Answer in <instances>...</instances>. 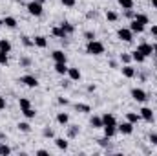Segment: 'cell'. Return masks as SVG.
Here are the masks:
<instances>
[{"instance_id": "6da1fadb", "label": "cell", "mask_w": 157, "mask_h": 156, "mask_svg": "<svg viewBox=\"0 0 157 156\" xmlns=\"http://www.w3.org/2000/svg\"><path fill=\"white\" fill-rule=\"evenodd\" d=\"M86 53L88 55H102L104 53V44L101 40H88L86 44Z\"/></svg>"}, {"instance_id": "7a4b0ae2", "label": "cell", "mask_w": 157, "mask_h": 156, "mask_svg": "<svg viewBox=\"0 0 157 156\" xmlns=\"http://www.w3.org/2000/svg\"><path fill=\"white\" fill-rule=\"evenodd\" d=\"M26 9H28V13H29V15H33V17H40V15H42V11H44L42 4L37 2V0L28 2V4H26Z\"/></svg>"}, {"instance_id": "3957f363", "label": "cell", "mask_w": 157, "mask_h": 156, "mask_svg": "<svg viewBox=\"0 0 157 156\" xmlns=\"http://www.w3.org/2000/svg\"><path fill=\"white\" fill-rule=\"evenodd\" d=\"M20 83H24L28 88H37V86H39V79L35 77V76H31V74L22 76V77H20Z\"/></svg>"}, {"instance_id": "277c9868", "label": "cell", "mask_w": 157, "mask_h": 156, "mask_svg": "<svg viewBox=\"0 0 157 156\" xmlns=\"http://www.w3.org/2000/svg\"><path fill=\"white\" fill-rule=\"evenodd\" d=\"M117 37L122 40V42H132V40H133V31H132L130 28H121L117 31Z\"/></svg>"}, {"instance_id": "5b68a950", "label": "cell", "mask_w": 157, "mask_h": 156, "mask_svg": "<svg viewBox=\"0 0 157 156\" xmlns=\"http://www.w3.org/2000/svg\"><path fill=\"white\" fill-rule=\"evenodd\" d=\"M137 50H139L144 57H152V55H154V44H150V42H141V44L137 46Z\"/></svg>"}, {"instance_id": "8992f818", "label": "cell", "mask_w": 157, "mask_h": 156, "mask_svg": "<svg viewBox=\"0 0 157 156\" xmlns=\"http://www.w3.org/2000/svg\"><path fill=\"white\" fill-rule=\"evenodd\" d=\"M132 97H133L137 103H144V101L148 99V94H146L143 88H133V90H132Z\"/></svg>"}, {"instance_id": "52a82bcc", "label": "cell", "mask_w": 157, "mask_h": 156, "mask_svg": "<svg viewBox=\"0 0 157 156\" xmlns=\"http://www.w3.org/2000/svg\"><path fill=\"white\" fill-rule=\"evenodd\" d=\"M117 132H121V134H126V136H130V134L133 132V123H130L128 119H126L124 123H121V125L117 123Z\"/></svg>"}, {"instance_id": "ba28073f", "label": "cell", "mask_w": 157, "mask_h": 156, "mask_svg": "<svg viewBox=\"0 0 157 156\" xmlns=\"http://www.w3.org/2000/svg\"><path fill=\"white\" fill-rule=\"evenodd\" d=\"M102 123H104V127H117V119L113 114H110V112H106V114H102Z\"/></svg>"}, {"instance_id": "9c48e42d", "label": "cell", "mask_w": 157, "mask_h": 156, "mask_svg": "<svg viewBox=\"0 0 157 156\" xmlns=\"http://www.w3.org/2000/svg\"><path fill=\"white\" fill-rule=\"evenodd\" d=\"M139 114H141V117H143L144 121H148V123L154 121V112H152V109H148V107H143V109L139 110Z\"/></svg>"}, {"instance_id": "30bf717a", "label": "cell", "mask_w": 157, "mask_h": 156, "mask_svg": "<svg viewBox=\"0 0 157 156\" xmlns=\"http://www.w3.org/2000/svg\"><path fill=\"white\" fill-rule=\"evenodd\" d=\"M51 57H53L55 63H66V61H68V57H66V53H64L62 50H55V51L51 53Z\"/></svg>"}, {"instance_id": "8fae6325", "label": "cell", "mask_w": 157, "mask_h": 156, "mask_svg": "<svg viewBox=\"0 0 157 156\" xmlns=\"http://www.w3.org/2000/svg\"><path fill=\"white\" fill-rule=\"evenodd\" d=\"M68 64L66 63H55V72L59 74V76H68Z\"/></svg>"}, {"instance_id": "7c38bea8", "label": "cell", "mask_w": 157, "mask_h": 156, "mask_svg": "<svg viewBox=\"0 0 157 156\" xmlns=\"http://www.w3.org/2000/svg\"><path fill=\"white\" fill-rule=\"evenodd\" d=\"M68 77H70V81H80L82 74L78 68H68Z\"/></svg>"}, {"instance_id": "4fadbf2b", "label": "cell", "mask_w": 157, "mask_h": 156, "mask_svg": "<svg viewBox=\"0 0 157 156\" xmlns=\"http://www.w3.org/2000/svg\"><path fill=\"white\" fill-rule=\"evenodd\" d=\"M121 70H122V76H124V77H128V79L135 77V68H132L130 64H124Z\"/></svg>"}, {"instance_id": "5bb4252c", "label": "cell", "mask_w": 157, "mask_h": 156, "mask_svg": "<svg viewBox=\"0 0 157 156\" xmlns=\"http://www.w3.org/2000/svg\"><path fill=\"white\" fill-rule=\"evenodd\" d=\"M90 125H91L93 129H102V127H104L102 117H101V116H91V119H90Z\"/></svg>"}, {"instance_id": "9a60e30c", "label": "cell", "mask_w": 157, "mask_h": 156, "mask_svg": "<svg viewBox=\"0 0 157 156\" xmlns=\"http://www.w3.org/2000/svg\"><path fill=\"white\" fill-rule=\"evenodd\" d=\"M133 20H137V22H139V24H143V26L150 24V18H148V15H144V13H135Z\"/></svg>"}, {"instance_id": "2e32d148", "label": "cell", "mask_w": 157, "mask_h": 156, "mask_svg": "<svg viewBox=\"0 0 157 156\" xmlns=\"http://www.w3.org/2000/svg\"><path fill=\"white\" fill-rule=\"evenodd\" d=\"M130 30H132L133 33H143V31H144V26H143V24H139L137 20H133V18H132V22H130Z\"/></svg>"}, {"instance_id": "e0dca14e", "label": "cell", "mask_w": 157, "mask_h": 156, "mask_svg": "<svg viewBox=\"0 0 157 156\" xmlns=\"http://www.w3.org/2000/svg\"><path fill=\"white\" fill-rule=\"evenodd\" d=\"M17 24H18V22H17V18H15V17H6V18H4V26H6V28H9V30H15V28H17Z\"/></svg>"}, {"instance_id": "ac0fdd59", "label": "cell", "mask_w": 157, "mask_h": 156, "mask_svg": "<svg viewBox=\"0 0 157 156\" xmlns=\"http://www.w3.org/2000/svg\"><path fill=\"white\" fill-rule=\"evenodd\" d=\"M55 145H57V149H60V151H68V140H64V138H55Z\"/></svg>"}, {"instance_id": "d6986e66", "label": "cell", "mask_w": 157, "mask_h": 156, "mask_svg": "<svg viewBox=\"0 0 157 156\" xmlns=\"http://www.w3.org/2000/svg\"><path fill=\"white\" fill-rule=\"evenodd\" d=\"M126 119H128L130 123H133V125H135V123H139L143 117H141L139 112H128V114H126Z\"/></svg>"}, {"instance_id": "ffe728a7", "label": "cell", "mask_w": 157, "mask_h": 156, "mask_svg": "<svg viewBox=\"0 0 157 156\" xmlns=\"http://www.w3.org/2000/svg\"><path fill=\"white\" fill-rule=\"evenodd\" d=\"M33 42H35V46H37V48H46V46H48V39H46V37H42V35L33 37Z\"/></svg>"}, {"instance_id": "44dd1931", "label": "cell", "mask_w": 157, "mask_h": 156, "mask_svg": "<svg viewBox=\"0 0 157 156\" xmlns=\"http://www.w3.org/2000/svg\"><path fill=\"white\" fill-rule=\"evenodd\" d=\"M51 33H53L55 37H59V39H66V37H68V33H66L60 26H55V28L51 30Z\"/></svg>"}, {"instance_id": "7402d4cb", "label": "cell", "mask_w": 157, "mask_h": 156, "mask_svg": "<svg viewBox=\"0 0 157 156\" xmlns=\"http://www.w3.org/2000/svg\"><path fill=\"white\" fill-rule=\"evenodd\" d=\"M132 61H135V63H139V64H141V63H144V61H146V57H144L139 50H135V51H132Z\"/></svg>"}, {"instance_id": "603a6c76", "label": "cell", "mask_w": 157, "mask_h": 156, "mask_svg": "<svg viewBox=\"0 0 157 156\" xmlns=\"http://www.w3.org/2000/svg\"><path fill=\"white\" fill-rule=\"evenodd\" d=\"M75 110L77 112H82V114H88V112H91V107L86 105V103H77L75 105Z\"/></svg>"}, {"instance_id": "cb8c5ba5", "label": "cell", "mask_w": 157, "mask_h": 156, "mask_svg": "<svg viewBox=\"0 0 157 156\" xmlns=\"http://www.w3.org/2000/svg\"><path fill=\"white\" fill-rule=\"evenodd\" d=\"M68 121H70V116H68L66 112H59V114H57V123H60V125H68Z\"/></svg>"}, {"instance_id": "d4e9b609", "label": "cell", "mask_w": 157, "mask_h": 156, "mask_svg": "<svg viewBox=\"0 0 157 156\" xmlns=\"http://www.w3.org/2000/svg\"><path fill=\"white\" fill-rule=\"evenodd\" d=\"M0 50L6 51V53H9V51H11V42L7 39H0Z\"/></svg>"}, {"instance_id": "484cf974", "label": "cell", "mask_w": 157, "mask_h": 156, "mask_svg": "<svg viewBox=\"0 0 157 156\" xmlns=\"http://www.w3.org/2000/svg\"><path fill=\"white\" fill-rule=\"evenodd\" d=\"M78 132H80V130H78L77 125H70V127H68V138H77Z\"/></svg>"}, {"instance_id": "4316f807", "label": "cell", "mask_w": 157, "mask_h": 156, "mask_svg": "<svg viewBox=\"0 0 157 156\" xmlns=\"http://www.w3.org/2000/svg\"><path fill=\"white\" fill-rule=\"evenodd\" d=\"M60 28H62L68 35H71V33L75 31V26H73V24H70V22H62V24H60Z\"/></svg>"}, {"instance_id": "83f0119b", "label": "cell", "mask_w": 157, "mask_h": 156, "mask_svg": "<svg viewBox=\"0 0 157 156\" xmlns=\"http://www.w3.org/2000/svg\"><path fill=\"white\" fill-rule=\"evenodd\" d=\"M18 107H20V110H26V109L31 107V101L26 99V97H20V99H18Z\"/></svg>"}, {"instance_id": "f1b7e54d", "label": "cell", "mask_w": 157, "mask_h": 156, "mask_svg": "<svg viewBox=\"0 0 157 156\" xmlns=\"http://www.w3.org/2000/svg\"><path fill=\"white\" fill-rule=\"evenodd\" d=\"M102 129H104V136L108 138H113L117 134V127H102Z\"/></svg>"}, {"instance_id": "f546056e", "label": "cell", "mask_w": 157, "mask_h": 156, "mask_svg": "<svg viewBox=\"0 0 157 156\" xmlns=\"http://www.w3.org/2000/svg\"><path fill=\"white\" fill-rule=\"evenodd\" d=\"M122 9H133V0H117Z\"/></svg>"}, {"instance_id": "4dcf8cb0", "label": "cell", "mask_w": 157, "mask_h": 156, "mask_svg": "<svg viewBox=\"0 0 157 156\" xmlns=\"http://www.w3.org/2000/svg\"><path fill=\"white\" fill-rule=\"evenodd\" d=\"M17 127H18V130H22V132H29V130H31V125H29L28 121H20Z\"/></svg>"}, {"instance_id": "1f68e13d", "label": "cell", "mask_w": 157, "mask_h": 156, "mask_svg": "<svg viewBox=\"0 0 157 156\" xmlns=\"http://www.w3.org/2000/svg\"><path fill=\"white\" fill-rule=\"evenodd\" d=\"M20 112H22L24 116L28 117V119H33V117L37 116V112H35V110H33L31 107H29V109H26V110H20Z\"/></svg>"}, {"instance_id": "d6a6232c", "label": "cell", "mask_w": 157, "mask_h": 156, "mask_svg": "<svg viewBox=\"0 0 157 156\" xmlns=\"http://www.w3.org/2000/svg\"><path fill=\"white\" fill-rule=\"evenodd\" d=\"M20 39H22V44H24V46H26V48H31V46H35V42H33V40L29 39V37H28V35H22V37H20Z\"/></svg>"}, {"instance_id": "836d02e7", "label": "cell", "mask_w": 157, "mask_h": 156, "mask_svg": "<svg viewBox=\"0 0 157 156\" xmlns=\"http://www.w3.org/2000/svg\"><path fill=\"white\" fill-rule=\"evenodd\" d=\"M106 18H108L110 22H115V20L119 18V15L115 13V11H110V9H108V11H106Z\"/></svg>"}, {"instance_id": "e575fe53", "label": "cell", "mask_w": 157, "mask_h": 156, "mask_svg": "<svg viewBox=\"0 0 157 156\" xmlns=\"http://www.w3.org/2000/svg\"><path fill=\"white\" fill-rule=\"evenodd\" d=\"M9 153H11L9 145H6V143H0V156H7Z\"/></svg>"}, {"instance_id": "d590c367", "label": "cell", "mask_w": 157, "mask_h": 156, "mask_svg": "<svg viewBox=\"0 0 157 156\" xmlns=\"http://www.w3.org/2000/svg\"><path fill=\"white\" fill-rule=\"evenodd\" d=\"M7 63H9V59H7V53L0 50V66H6Z\"/></svg>"}, {"instance_id": "8d00e7d4", "label": "cell", "mask_w": 157, "mask_h": 156, "mask_svg": "<svg viewBox=\"0 0 157 156\" xmlns=\"http://www.w3.org/2000/svg\"><path fill=\"white\" fill-rule=\"evenodd\" d=\"M130 61H132V53H121V63L130 64Z\"/></svg>"}, {"instance_id": "74e56055", "label": "cell", "mask_w": 157, "mask_h": 156, "mask_svg": "<svg viewBox=\"0 0 157 156\" xmlns=\"http://www.w3.org/2000/svg\"><path fill=\"white\" fill-rule=\"evenodd\" d=\"M42 136H44V138H53V136H55V132H53V129L46 127V129L42 130Z\"/></svg>"}, {"instance_id": "f35d334b", "label": "cell", "mask_w": 157, "mask_h": 156, "mask_svg": "<svg viewBox=\"0 0 157 156\" xmlns=\"http://www.w3.org/2000/svg\"><path fill=\"white\" fill-rule=\"evenodd\" d=\"M110 138L108 136H104V138H101V140H97L99 142V145H102V147H110V142H108Z\"/></svg>"}, {"instance_id": "ab89813d", "label": "cell", "mask_w": 157, "mask_h": 156, "mask_svg": "<svg viewBox=\"0 0 157 156\" xmlns=\"http://www.w3.org/2000/svg\"><path fill=\"white\" fill-rule=\"evenodd\" d=\"M31 64V59L29 57H22L20 59V66H29Z\"/></svg>"}, {"instance_id": "60d3db41", "label": "cell", "mask_w": 157, "mask_h": 156, "mask_svg": "<svg viewBox=\"0 0 157 156\" xmlns=\"http://www.w3.org/2000/svg\"><path fill=\"white\" fill-rule=\"evenodd\" d=\"M60 2H62L66 7H73V6L77 4V0H60Z\"/></svg>"}, {"instance_id": "b9f144b4", "label": "cell", "mask_w": 157, "mask_h": 156, "mask_svg": "<svg viewBox=\"0 0 157 156\" xmlns=\"http://www.w3.org/2000/svg\"><path fill=\"white\" fill-rule=\"evenodd\" d=\"M150 143L157 147V132H150Z\"/></svg>"}, {"instance_id": "7bdbcfd3", "label": "cell", "mask_w": 157, "mask_h": 156, "mask_svg": "<svg viewBox=\"0 0 157 156\" xmlns=\"http://www.w3.org/2000/svg\"><path fill=\"white\" fill-rule=\"evenodd\" d=\"M124 15H126L128 18H133V17H135V11H133V9H124Z\"/></svg>"}, {"instance_id": "ee69618b", "label": "cell", "mask_w": 157, "mask_h": 156, "mask_svg": "<svg viewBox=\"0 0 157 156\" xmlns=\"http://www.w3.org/2000/svg\"><path fill=\"white\" fill-rule=\"evenodd\" d=\"M84 37H86L88 40H93V39H95V33H93V31H86V33H84Z\"/></svg>"}, {"instance_id": "f6af8a7d", "label": "cell", "mask_w": 157, "mask_h": 156, "mask_svg": "<svg viewBox=\"0 0 157 156\" xmlns=\"http://www.w3.org/2000/svg\"><path fill=\"white\" fill-rule=\"evenodd\" d=\"M70 101L66 99V97H59V105H68Z\"/></svg>"}, {"instance_id": "bcb514c9", "label": "cell", "mask_w": 157, "mask_h": 156, "mask_svg": "<svg viewBox=\"0 0 157 156\" xmlns=\"http://www.w3.org/2000/svg\"><path fill=\"white\" fill-rule=\"evenodd\" d=\"M4 109H6V99L0 96V110H4Z\"/></svg>"}, {"instance_id": "7dc6e473", "label": "cell", "mask_w": 157, "mask_h": 156, "mask_svg": "<svg viewBox=\"0 0 157 156\" xmlns=\"http://www.w3.org/2000/svg\"><path fill=\"white\" fill-rule=\"evenodd\" d=\"M37 154H39V156H49V153H48V151H44V149H40V151H37Z\"/></svg>"}, {"instance_id": "c3c4849f", "label": "cell", "mask_w": 157, "mask_h": 156, "mask_svg": "<svg viewBox=\"0 0 157 156\" xmlns=\"http://www.w3.org/2000/svg\"><path fill=\"white\" fill-rule=\"evenodd\" d=\"M86 17H88V18H95V17H97V13H95V11H90Z\"/></svg>"}, {"instance_id": "681fc988", "label": "cell", "mask_w": 157, "mask_h": 156, "mask_svg": "<svg viewBox=\"0 0 157 156\" xmlns=\"http://www.w3.org/2000/svg\"><path fill=\"white\" fill-rule=\"evenodd\" d=\"M150 33H152V35H155V37H157V24H155V26H152V30H150Z\"/></svg>"}, {"instance_id": "f907efd6", "label": "cell", "mask_w": 157, "mask_h": 156, "mask_svg": "<svg viewBox=\"0 0 157 156\" xmlns=\"http://www.w3.org/2000/svg\"><path fill=\"white\" fill-rule=\"evenodd\" d=\"M88 92H95V84H90L88 86Z\"/></svg>"}, {"instance_id": "816d5d0a", "label": "cell", "mask_w": 157, "mask_h": 156, "mask_svg": "<svg viewBox=\"0 0 157 156\" xmlns=\"http://www.w3.org/2000/svg\"><path fill=\"white\" fill-rule=\"evenodd\" d=\"M152 6H154V9H157V0H152Z\"/></svg>"}, {"instance_id": "f5cc1de1", "label": "cell", "mask_w": 157, "mask_h": 156, "mask_svg": "<svg viewBox=\"0 0 157 156\" xmlns=\"http://www.w3.org/2000/svg\"><path fill=\"white\" fill-rule=\"evenodd\" d=\"M154 55H157V42L154 44Z\"/></svg>"}, {"instance_id": "db71d44e", "label": "cell", "mask_w": 157, "mask_h": 156, "mask_svg": "<svg viewBox=\"0 0 157 156\" xmlns=\"http://www.w3.org/2000/svg\"><path fill=\"white\" fill-rule=\"evenodd\" d=\"M0 26H4V18H0Z\"/></svg>"}, {"instance_id": "11a10c76", "label": "cell", "mask_w": 157, "mask_h": 156, "mask_svg": "<svg viewBox=\"0 0 157 156\" xmlns=\"http://www.w3.org/2000/svg\"><path fill=\"white\" fill-rule=\"evenodd\" d=\"M37 2H40V4H44V2H46V0H37Z\"/></svg>"}]
</instances>
